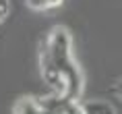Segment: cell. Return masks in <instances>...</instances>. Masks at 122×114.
I'll return each instance as SVG.
<instances>
[{"instance_id": "obj_1", "label": "cell", "mask_w": 122, "mask_h": 114, "mask_svg": "<svg viewBox=\"0 0 122 114\" xmlns=\"http://www.w3.org/2000/svg\"><path fill=\"white\" fill-rule=\"evenodd\" d=\"M39 75L52 91L81 100L85 77L72 54V38L66 27H54L39 46Z\"/></svg>"}, {"instance_id": "obj_2", "label": "cell", "mask_w": 122, "mask_h": 114, "mask_svg": "<svg viewBox=\"0 0 122 114\" xmlns=\"http://www.w3.org/2000/svg\"><path fill=\"white\" fill-rule=\"evenodd\" d=\"M13 114H46L37 98H21L15 104Z\"/></svg>"}, {"instance_id": "obj_3", "label": "cell", "mask_w": 122, "mask_h": 114, "mask_svg": "<svg viewBox=\"0 0 122 114\" xmlns=\"http://www.w3.org/2000/svg\"><path fill=\"white\" fill-rule=\"evenodd\" d=\"M83 112L85 114H116V110L110 106L108 102L102 100H91L83 104Z\"/></svg>"}, {"instance_id": "obj_4", "label": "cell", "mask_w": 122, "mask_h": 114, "mask_svg": "<svg viewBox=\"0 0 122 114\" xmlns=\"http://www.w3.org/2000/svg\"><path fill=\"white\" fill-rule=\"evenodd\" d=\"M25 4L31 11H48V8H52L50 0H25Z\"/></svg>"}, {"instance_id": "obj_5", "label": "cell", "mask_w": 122, "mask_h": 114, "mask_svg": "<svg viewBox=\"0 0 122 114\" xmlns=\"http://www.w3.org/2000/svg\"><path fill=\"white\" fill-rule=\"evenodd\" d=\"M8 11H10V0H0V23L8 17Z\"/></svg>"}, {"instance_id": "obj_6", "label": "cell", "mask_w": 122, "mask_h": 114, "mask_svg": "<svg viewBox=\"0 0 122 114\" xmlns=\"http://www.w3.org/2000/svg\"><path fill=\"white\" fill-rule=\"evenodd\" d=\"M114 91H116V95H118V98L122 100V79H120V81H118V83L114 85Z\"/></svg>"}, {"instance_id": "obj_7", "label": "cell", "mask_w": 122, "mask_h": 114, "mask_svg": "<svg viewBox=\"0 0 122 114\" xmlns=\"http://www.w3.org/2000/svg\"><path fill=\"white\" fill-rule=\"evenodd\" d=\"M50 2H52V8H56V6H60L64 0H50Z\"/></svg>"}]
</instances>
